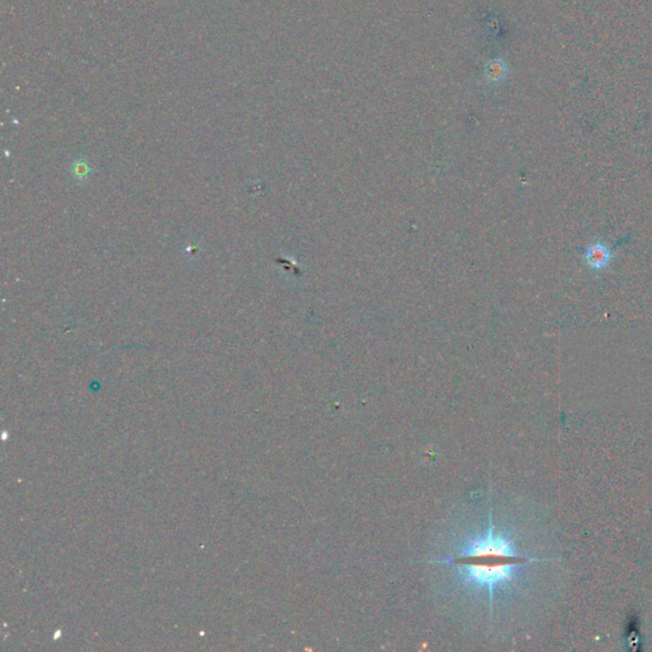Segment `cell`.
<instances>
[{"mask_svg":"<svg viewBox=\"0 0 652 652\" xmlns=\"http://www.w3.org/2000/svg\"><path fill=\"white\" fill-rule=\"evenodd\" d=\"M540 560L521 545L501 497L485 488L443 516L423 565L438 611L463 631L489 641L501 631L516 583Z\"/></svg>","mask_w":652,"mask_h":652,"instance_id":"obj_1","label":"cell"},{"mask_svg":"<svg viewBox=\"0 0 652 652\" xmlns=\"http://www.w3.org/2000/svg\"><path fill=\"white\" fill-rule=\"evenodd\" d=\"M487 74H488L492 79H497V78H500V76H502V74H503V66H502V64H500V63L495 61V63H492V64H489L488 66H487Z\"/></svg>","mask_w":652,"mask_h":652,"instance_id":"obj_2","label":"cell"}]
</instances>
